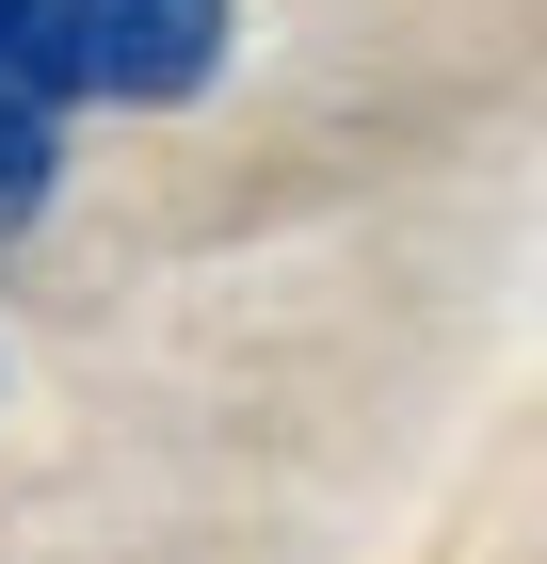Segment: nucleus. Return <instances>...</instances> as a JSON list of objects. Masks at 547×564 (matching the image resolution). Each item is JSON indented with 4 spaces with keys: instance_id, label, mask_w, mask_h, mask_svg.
Listing matches in <instances>:
<instances>
[{
    "instance_id": "nucleus-1",
    "label": "nucleus",
    "mask_w": 547,
    "mask_h": 564,
    "mask_svg": "<svg viewBox=\"0 0 547 564\" xmlns=\"http://www.w3.org/2000/svg\"><path fill=\"white\" fill-rule=\"evenodd\" d=\"M48 33V97L65 113H177V97L226 82L242 17L226 0H33Z\"/></svg>"
}]
</instances>
